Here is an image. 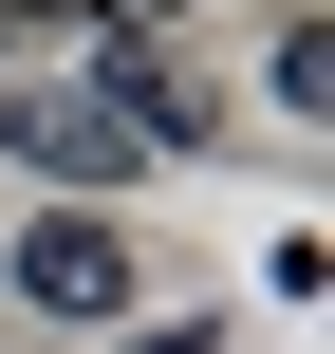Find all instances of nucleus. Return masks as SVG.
I'll use <instances>...</instances> for the list:
<instances>
[{
  "instance_id": "obj_2",
  "label": "nucleus",
  "mask_w": 335,
  "mask_h": 354,
  "mask_svg": "<svg viewBox=\"0 0 335 354\" xmlns=\"http://www.w3.org/2000/svg\"><path fill=\"white\" fill-rule=\"evenodd\" d=\"M0 149H19V168H56V187H112V168H149V149H131L93 93H19V112H0Z\"/></svg>"
},
{
  "instance_id": "obj_3",
  "label": "nucleus",
  "mask_w": 335,
  "mask_h": 354,
  "mask_svg": "<svg viewBox=\"0 0 335 354\" xmlns=\"http://www.w3.org/2000/svg\"><path fill=\"white\" fill-rule=\"evenodd\" d=\"M261 93H280V112H317V93H335V37H317V19H280V56H261Z\"/></svg>"
},
{
  "instance_id": "obj_5",
  "label": "nucleus",
  "mask_w": 335,
  "mask_h": 354,
  "mask_svg": "<svg viewBox=\"0 0 335 354\" xmlns=\"http://www.w3.org/2000/svg\"><path fill=\"white\" fill-rule=\"evenodd\" d=\"M149 354H205V336H149Z\"/></svg>"
},
{
  "instance_id": "obj_4",
  "label": "nucleus",
  "mask_w": 335,
  "mask_h": 354,
  "mask_svg": "<svg viewBox=\"0 0 335 354\" xmlns=\"http://www.w3.org/2000/svg\"><path fill=\"white\" fill-rule=\"evenodd\" d=\"M112 19H131V37H149V19H168V0H112Z\"/></svg>"
},
{
  "instance_id": "obj_1",
  "label": "nucleus",
  "mask_w": 335,
  "mask_h": 354,
  "mask_svg": "<svg viewBox=\"0 0 335 354\" xmlns=\"http://www.w3.org/2000/svg\"><path fill=\"white\" fill-rule=\"evenodd\" d=\"M0 280H19V317H75V336H93V317H131V243H112L93 205L19 224V261H0Z\"/></svg>"
}]
</instances>
